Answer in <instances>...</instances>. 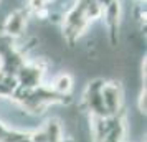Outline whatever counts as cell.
Returning a JSON list of instances; mask_svg holds the SVG:
<instances>
[{"instance_id": "6da1fadb", "label": "cell", "mask_w": 147, "mask_h": 142, "mask_svg": "<svg viewBox=\"0 0 147 142\" xmlns=\"http://www.w3.org/2000/svg\"><path fill=\"white\" fill-rule=\"evenodd\" d=\"M101 99L107 111V116H117L122 109V101H124V93L119 83H106L101 88Z\"/></svg>"}, {"instance_id": "7a4b0ae2", "label": "cell", "mask_w": 147, "mask_h": 142, "mask_svg": "<svg viewBox=\"0 0 147 142\" xmlns=\"http://www.w3.org/2000/svg\"><path fill=\"white\" fill-rule=\"evenodd\" d=\"M28 10H13L12 13L7 17V20L3 23V33L10 36V38H18L22 33H23V30L27 27V17H28Z\"/></svg>"}, {"instance_id": "3957f363", "label": "cell", "mask_w": 147, "mask_h": 142, "mask_svg": "<svg viewBox=\"0 0 147 142\" xmlns=\"http://www.w3.org/2000/svg\"><path fill=\"white\" fill-rule=\"evenodd\" d=\"M51 89L60 96H68L71 93V89H73V78H71V75H68V73L58 75L53 79Z\"/></svg>"}, {"instance_id": "277c9868", "label": "cell", "mask_w": 147, "mask_h": 142, "mask_svg": "<svg viewBox=\"0 0 147 142\" xmlns=\"http://www.w3.org/2000/svg\"><path fill=\"white\" fill-rule=\"evenodd\" d=\"M137 104H139V111L142 112V114H146V88L140 91V94H139V101H137Z\"/></svg>"}, {"instance_id": "5b68a950", "label": "cell", "mask_w": 147, "mask_h": 142, "mask_svg": "<svg viewBox=\"0 0 147 142\" xmlns=\"http://www.w3.org/2000/svg\"><path fill=\"white\" fill-rule=\"evenodd\" d=\"M80 2H93V0H80Z\"/></svg>"}, {"instance_id": "8992f818", "label": "cell", "mask_w": 147, "mask_h": 142, "mask_svg": "<svg viewBox=\"0 0 147 142\" xmlns=\"http://www.w3.org/2000/svg\"><path fill=\"white\" fill-rule=\"evenodd\" d=\"M140 2H142V0H140Z\"/></svg>"}]
</instances>
